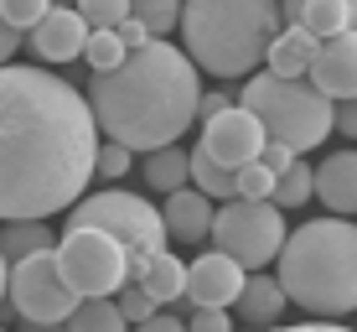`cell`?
Returning a JSON list of instances; mask_svg holds the SVG:
<instances>
[{"label":"cell","instance_id":"obj_1","mask_svg":"<svg viewBox=\"0 0 357 332\" xmlns=\"http://www.w3.org/2000/svg\"><path fill=\"white\" fill-rule=\"evenodd\" d=\"M98 156V125L83 89L42 63L0 68V224L52 218L83 198Z\"/></svg>","mask_w":357,"mask_h":332},{"label":"cell","instance_id":"obj_2","mask_svg":"<svg viewBox=\"0 0 357 332\" xmlns=\"http://www.w3.org/2000/svg\"><path fill=\"white\" fill-rule=\"evenodd\" d=\"M197 63L171 42H145L125 52V63L93 73L89 115L104 140H119L125 151H161L176 145L181 130L197 120Z\"/></svg>","mask_w":357,"mask_h":332},{"label":"cell","instance_id":"obj_3","mask_svg":"<svg viewBox=\"0 0 357 332\" xmlns=\"http://www.w3.org/2000/svg\"><path fill=\"white\" fill-rule=\"evenodd\" d=\"M280 265V291L285 301L305 306L311 317H337L357 312V224L352 218H311L295 233H285L275 254Z\"/></svg>","mask_w":357,"mask_h":332},{"label":"cell","instance_id":"obj_4","mask_svg":"<svg viewBox=\"0 0 357 332\" xmlns=\"http://www.w3.org/2000/svg\"><path fill=\"white\" fill-rule=\"evenodd\" d=\"M181 42L213 78H249L264 63L280 21V0H181Z\"/></svg>","mask_w":357,"mask_h":332},{"label":"cell","instance_id":"obj_5","mask_svg":"<svg viewBox=\"0 0 357 332\" xmlns=\"http://www.w3.org/2000/svg\"><path fill=\"white\" fill-rule=\"evenodd\" d=\"M238 104L259 120L264 140H280L290 145L295 156L301 151H316L331 130H337V104L326 99L321 89L301 78H275V73H249Z\"/></svg>","mask_w":357,"mask_h":332},{"label":"cell","instance_id":"obj_6","mask_svg":"<svg viewBox=\"0 0 357 332\" xmlns=\"http://www.w3.org/2000/svg\"><path fill=\"white\" fill-rule=\"evenodd\" d=\"M68 229H98L109 233V239H119L135 254H155L166 250V224H161V208H151L140 198V192H89V198H78L68 208Z\"/></svg>","mask_w":357,"mask_h":332},{"label":"cell","instance_id":"obj_7","mask_svg":"<svg viewBox=\"0 0 357 332\" xmlns=\"http://www.w3.org/2000/svg\"><path fill=\"white\" fill-rule=\"evenodd\" d=\"M52 260H57L68 291L78 301L114 296L130 280V250L119 239H109V233H98V229H68L63 239L52 244Z\"/></svg>","mask_w":357,"mask_h":332},{"label":"cell","instance_id":"obj_8","mask_svg":"<svg viewBox=\"0 0 357 332\" xmlns=\"http://www.w3.org/2000/svg\"><path fill=\"white\" fill-rule=\"evenodd\" d=\"M213 250L238 260L243 270H264L285 244V213L275 203H249V198H228L213 213Z\"/></svg>","mask_w":357,"mask_h":332},{"label":"cell","instance_id":"obj_9","mask_svg":"<svg viewBox=\"0 0 357 332\" xmlns=\"http://www.w3.org/2000/svg\"><path fill=\"white\" fill-rule=\"evenodd\" d=\"M6 296H10L21 322H68L73 306H78V296L68 291L63 270H57V260H52V250L26 254V260L10 265Z\"/></svg>","mask_w":357,"mask_h":332},{"label":"cell","instance_id":"obj_10","mask_svg":"<svg viewBox=\"0 0 357 332\" xmlns=\"http://www.w3.org/2000/svg\"><path fill=\"white\" fill-rule=\"evenodd\" d=\"M259 145H264V130L243 104H228L223 115L202 120V151L213 156L218 166H228V171L249 166L254 156H259Z\"/></svg>","mask_w":357,"mask_h":332},{"label":"cell","instance_id":"obj_11","mask_svg":"<svg viewBox=\"0 0 357 332\" xmlns=\"http://www.w3.org/2000/svg\"><path fill=\"white\" fill-rule=\"evenodd\" d=\"M305 78H311V89H321L331 104L352 99V94H357V31L321 36L311 68H305Z\"/></svg>","mask_w":357,"mask_h":332},{"label":"cell","instance_id":"obj_12","mask_svg":"<svg viewBox=\"0 0 357 332\" xmlns=\"http://www.w3.org/2000/svg\"><path fill=\"white\" fill-rule=\"evenodd\" d=\"M243 280H249V270L238 260L207 250V254H197L187 265V291H181V301H192V306H233L238 291H243Z\"/></svg>","mask_w":357,"mask_h":332},{"label":"cell","instance_id":"obj_13","mask_svg":"<svg viewBox=\"0 0 357 332\" xmlns=\"http://www.w3.org/2000/svg\"><path fill=\"white\" fill-rule=\"evenodd\" d=\"M83 42H89V27H83V16L73 6H52L26 31V47L42 63H73V57H83Z\"/></svg>","mask_w":357,"mask_h":332},{"label":"cell","instance_id":"obj_14","mask_svg":"<svg viewBox=\"0 0 357 332\" xmlns=\"http://www.w3.org/2000/svg\"><path fill=\"white\" fill-rule=\"evenodd\" d=\"M280 21L305 27L321 42V36H337V31H357V0H280Z\"/></svg>","mask_w":357,"mask_h":332},{"label":"cell","instance_id":"obj_15","mask_svg":"<svg viewBox=\"0 0 357 332\" xmlns=\"http://www.w3.org/2000/svg\"><path fill=\"white\" fill-rule=\"evenodd\" d=\"M130 280H135V286H140L155 306H171V301H181V291H187V265H181L171 250L135 254V260H130Z\"/></svg>","mask_w":357,"mask_h":332},{"label":"cell","instance_id":"obj_16","mask_svg":"<svg viewBox=\"0 0 357 332\" xmlns=\"http://www.w3.org/2000/svg\"><path fill=\"white\" fill-rule=\"evenodd\" d=\"M311 192L331 213H357V151H337L321 166H311Z\"/></svg>","mask_w":357,"mask_h":332},{"label":"cell","instance_id":"obj_17","mask_svg":"<svg viewBox=\"0 0 357 332\" xmlns=\"http://www.w3.org/2000/svg\"><path fill=\"white\" fill-rule=\"evenodd\" d=\"M213 213H218V208L207 203L197 187H176V192H166L161 224H166V233H171V239L197 244V239H207V229H213Z\"/></svg>","mask_w":357,"mask_h":332},{"label":"cell","instance_id":"obj_18","mask_svg":"<svg viewBox=\"0 0 357 332\" xmlns=\"http://www.w3.org/2000/svg\"><path fill=\"white\" fill-rule=\"evenodd\" d=\"M238 317L243 322H254V327H275L280 322V312H285V291H280V280L275 275H264V270H254L249 280H243V291H238Z\"/></svg>","mask_w":357,"mask_h":332},{"label":"cell","instance_id":"obj_19","mask_svg":"<svg viewBox=\"0 0 357 332\" xmlns=\"http://www.w3.org/2000/svg\"><path fill=\"white\" fill-rule=\"evenodd\" d=\"M311 57H316V36L305 31V27H280L275 31V42H269V52H264V63L275 78H301L305 68H311Z\"/></svg>","mask_w":357,"mask_h":332},{"label":"cell","instance_id":"obj_20","mask_svg":"<svg viewBox=\"0 0 357 332\" xmlns=\"http://www.w3.org/2000/svg\"><path fill=\"white\" fill-rule=\"evenodd\" d=\"M52 229H47V218H16V224H0V254H6L10 265L26 260V254H42L52 250Z\"/></svg>","mask_w":357,"mask_h":332},{"label":"cell","instance_id":"obj_21","mask_svg":"<svg viewBox=\"0 0 357 332\" xmlns=\"http://www.w3.org/2000/svg\"><path fill=\"white\" fill-rule=\"evenodd\" d=\"M187 182L202 192L207 203H228V198H233V171L218 166L202 145H197V151H187Z\"/></svg>","mask_w":357,"mask_h":332},{"label":"cell","instance_id":"obj_22","mask_svg":"<svg viewBox=\"0 0 357 332\" xmlns=\"http://www.w3.org/2000/svg\"><path fill=\"white\" fill-rule=\"evenodd\" d=\"M140 177L151 182L155 192H176V187H187V151H176V145H161V151H145V161H140Z\"/></svg>","mask_w":357,"mask_h":332},{"label":"cell","instance_id":"obj_23","mask_svg":"<svg viewBox=\"0 0 357 332\" xmlns=\"http://www.w3.org/2000/svg\"><path fill=\"white\" fill-rule=\"evenodd\" d=\"M63 327H68V332H130V322L119 317L114 296H89V301H78Z\"/></svg>","mask_w":357,"mask_h":332},{"label":"cell","instance_id":"obj_24","mask_svg":"<svg viewBox=\"0 0 357 332\" xmlns=\"http://www.w3.org/2000/svg\"><path fill=\"white\" fill-rule=\"evenodd\" d=\"M316 192H311V166L290 161L285 171H275V192H269V203L275 208H305Z\"/></svg>","mask_w":357,"mask_h":332},{"label":"cell","instance_id":"obj_25","mask_svg":"<svg viewBox=\"0 0 357 332\" xmlns=\"http://www.w3.org/2000/svg\"><path fill=\"white\" fill-rule=\"evenodd\" d=\"M130 16L140 21L151 36H166L181 21V0H130Z\"/></svg>","mask_w":357,"mask_h":332},{"label":"cell","instance_id":"obj_26","mask_svg":"<svg viewBox=\"0 0 357 332\" xmlns=\"http://www.w3.org/2000/svg\"><path fill=\"white\" fill-rule=\"evenodd\" d=\"M73 10L83 16L89 31H114L130 16V0H73Z\"/></svg>","mask_w":357,"mask_h":332},{"label":"cell","instance_id":"obj_27","mask_svg":"<svg viewBox=\"0 0 357 332\" xmlns=\"http://www.w3.org/2000/svg\"><path fill=\"white\" fill-rule=\"evenodd\" d=\"M269 192H275V171L249 161L233 171V198H249V203H269Z\"/></svg>","mask_w":357,"mask_h":332},{"label":"cell","instance_id":"obj_28","mask_svg":"<svg viewBox=\"0 0 357 332\" xmlns=\"http://www.w3.org/2000/svg\"><path fill=\"white\" fill-rule=\"evenodd\" d=\"M83 57H89L93 73H109L125 63V42H119L114 31H89V42H83Z\"/></svg>","mask_w":357,"mask_h":332},{"label":"cell","instance_id":"obj_29","mask_svg":"<svg viewBox=\"0 0 357 332\" xmlns=\"http://www.w3.org/2000/svg\"><path fill=\"white\" fill-rule=\"evenodd\" d=\"M130 166H135V151H125L119 140H98V156H93V177H109V182H119Z\"/></svg>","mask_w":357,"mask_h":332},{"label":"cell","instance_id":"obj_30","mask_svg":"<svg viewBox=\"0 0 357 332\" xmlns=\"http://www.w3.org/2000/svg\"><path fill=\"white\" fill-rule=\"evenodd\" d=\"M47 10H52V0H0V16H6L21 36H26V31L36 27V21L47 16Z\"/></svg>","mask_w":357,"mask_h":332},{"label":"cell","instance_id":"obj_31","mask_svg":"<svg viewBox=\"0 0 357 332\" xmlns=\"http://www.w3.org/2000/svg\"><path fill=\"white\" fill-rule=\"evenodd\" d=\"M114 306H119V317H125L130 327H135V322H145V317H151V312H161V306H155L151 296H145V291L135 286V280H125V286L114 291Z\"/></svg>","mask_w":357,"mask_h":332},{"label":"cell","instance_id":"obj_32","mask_svg":"<svg viewBox=\"0 0 357 332\" xmlns=\"http://www.w3.org/2000/svg\"><path fill=\"white\" fill-rule=\"evenodd\" d=\"M187 332H233L228 306H192V322H181Z\"/></svg>","mask_w":357,"mask_h":332},{"label":"cell","instance_id":"obj_33","mask_svg":"<svg viewBox=\"0 0 357 332\" xmlns=\"http://www.w3.org/2000/svg\"><path fill=\"white\" fill-rule=\"evenodd\" d=\"M254 161H259V166H269V171H285V166L295 161V151H290V145H280V140H264Z\"/></svg>","mask_w":357,"mask_h":332},{"label":"cell","instance_id":"obj_34","mask_svg":"<svg viewBox=\"0 0 357 332\" xmlns=\"http://www.w3.org/2000/svg\"><path fill=\"white\" fill-rule=\"evenodd\" d=\"M114 36L125 42V52H135V47H145V42H155V36L145 31V27H140L135 16H125V21H119V27H114Z\"/></svg>","mask_w":357,"mask_h":332},{"label":"cell","instance_id":"obj_35","mask_svg":"<svg viewBox=\"0 0 357 332\" xmlns=\"http://www.w3.org/2000/svg\"><path fill=\"white\" fill-rule=\"evenodd\" d=\"M21 42H26V36H21L16 27H10L6 16H0V68H6L10 57H16V47H21Z\"/></svg>","mask_w":357,"mask_h":332},{"label":"cell","instance_id":"obj_36","mask_svg":"<svg viewBox=\"0 0 357 332\" xmlns=\"http://www.w3.org/2000/svg\"><path fill=\"white\" fill-rule=\"evenodd\" d=\"M135 332H187V327H181L171 312H151L145 322H135Z\"/></svg>","mask_w":357,"mask_h":332},{"label":"cell","instance_id":"obj_37","mask_svg":"<svg viewBox=\"0 0 357 332\" xmlns=\"http://www.w3.org/2000/svg\"><path fill=\"white\" fill-rule=\"evenodd\" d=\"M223 109H228V94H197V120H213V115H223Z\"/></svg>","mask_w":357,"mask_h":332},{"label":"cell","instance_id":"obj_38","mask_svg":"<svg viewBox=\"0 0 357 332\" xmlns=\"http://www.w3.org/2000/svg\"><path fill=\"white\" fill-rule=\"evenodd\" d=\"M337 130H342V135H352V140H357V94H352V99H342V104H337Z\"/></svg>","mask_w":357,"mask_h":332},{"label":"cell","instance_id":"obj_39","mask_svg":"<svg viewBox=\"0 0 357 332\" xmlns=\"http://www.w3.org/2000/svg\"><path fill=\"white\" fill-rule=\"evenodd\" d=\"M275 332H352V327H342V322H295V327H275Z\"/></svg>","mask_w":357,"mask_h":332},{"label":"cell","instance_id":"obj_40","mask_svg":"<svg viewBox=\"0 0 357 332\" xmlns=\"http://www.w3.org/2000/svg\"><path fill=\"white\" fill-rule=\"evenodd\" d=\"M21 332H68L63 322H21Z\"/></svg>","mask_w":357,"mask_h":332},{"label":"cell","instance_id":"obj_41","mask_svg":"<svg viewBox=\"0 0 357 332\" xmlns=\"http://www.w3.org/2000/svg\"><path fill=\"white\" fill-rule=\"evenodd\" d=\"M6 280H10V260L0 254V296H6Z\"/></svg>","mask_w":357,"mask_h":332},{"label":"cell","instance_id":"obj_42","mask_svg":"<svg viewBox=\"0 0 357 332\" xmlns=\"http://www.w3.org/2000/svg\"><path fill=\"white\" fill-rule=\"evenodd\" d=\"M52 6H57V0H52Z\"/></svg>","mask_w":357,"mask_h":332}]
</instances>
